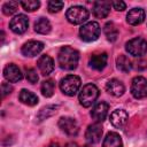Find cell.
<instances>
[{"instance_id": "cell-1", "label": "cell", "mask_w": 147, "mask_h": 147, "mask_svg": "<svg viewBox=\"0 0 147 147\" xmlns=\"http://www.w3.org/2000/svg\"><path fill=\"white\" fill-rule=\"evenodd\" d=\"M57 61H59V65L62 69H64V70H74L78 65L79 53L75 48H72L70 46H64L59 52Z\"/></svg>"}, {"instance_id": "cell-2", "label": "cell", "mask_w": 147, "mask_h": 147, "mask_svg": "<svg viewBox=\"0 0 147 147\" xmlns=\"http://www.w3.org/2000/svg\"><path fill=\"white\" fill-rule=\"evenodd\" d=\"M99 96V90L94 84H86L79 93V102L83 107H91Z\"/></svg>"}, {"instance_id": "cell-3", "label": "cell", "mask_w": 147, "mask_h": 147, "mask_svg": "<svg viewBox=\"0 0 147 147\" xmlns=\"http://www.w3.org/2000/svg\"><path fill=\"white\" fill-rule=\"evenodd\" d=\"M80 84H82V82H80V78L78 76L68 75V76H65L64 78L61 79L60 88L65 95L72 96L78 92V90L80 87Z\"/></svg>"}, {"instance_id": "cell-4", "label": "cell", "mask_w": 147, "mask_h": 147, "mask_svg": "<svg viewBox=\"0 0 147 147\" xmlns=\"http://www.w3.org/2000/svg\"><path fill=\"white\" fill-rule=\"evenodd\" d=\"M100 32H101V29H100V25L98 22H88L86 24H84L80 30H79V36L80 38L84 40V41H94L99 38L100 36Z\"/></svg>"}, {"instance_id": "cell-5", "label": "cell", "mask_w": 147, "mask_h": 147, "mask_svg": "<svg viewBox=\"0 0 147 147\" xmlns=\"http://www.w3.org/2000/svg\"><path fill=\"white\" fill-rule=\"evenodd\" d=\"M65 17L71 24H82L88 18V10L82 6H74L67 10Z\"/></svg>"}, {"instance_id": "cell-6", "label": "cell", "mask_w": 147, "mask_h": 147, "mask_svg": "<svg viewBox=\"0 0 147 147\" xmlns=\"http://www.w3.org/2000/svg\"><path fill=\"white\" fill-rule=\"evenodd\" d=\"M125 49L129 54L140 57L147 53V41L141 37L133 38L126 42Z\"/></svg>"}, {"instance_id": "cell-7", "label": "cell", "mask_w": 147, "mask_h": 147, "mask_svg": "<svg viewBox=\"0 0 147 147\" xmlns=\"http://www.w3.org/2000/svg\"><path fill=\"white\" fill-rule=\"evenodd\" d=\"M131 93L136 99L147 98V79L141 76H137L132 79Z\"/></svg>"}, {"instance_id": "cell-8", "label": "cell", "mask_w": 147, "mask_h": 147, "mask_svg": "<svg viewBox=\"0 0 147 147\" xmlns=\"http://www.w3.org/2000/svg\"><path fill=\"white\" fill-rule=\"evenodd\" d=\"M9 28H10V30L13 32H15L17 34H22L29 28V20H28V17L25 15L18 14L15 17L11 18V21L9 23Z\"/></svg>"}, {"instance_id": "cell-9", "label": "cell", "mask_w": 147, "mask_h": 147, "mask_svg": "<svg viewBox=\"0 0 147 147\" xmlns=\"http://www.w3.org/2000/svg\"><path fill=\"white\" fill-rule=\"evenodd\" d=\"M59 127L67 133L68 136H77L79 127H78V123L76 122L75 118L72 117H61L59 119Z\"/></svg>"}, {"instance_id": "cell-10", "label": "cell", "mask_w": 147, "mask_h": 147, "mask_svg": "<svg viewBox=\"0 0 147 147\" xmlns=\"http://www.w3.org/2000/svg\"><path fill=\"white\" fill-rule=\"evenodd\" d=\"M102 137V126L100 123H94L88 125L85 132V138L88 144H96Z\"/></svg>"}, {"instance_id": "cell-11", "label": "cell", "mask_w": 147, "mask_h": 147, "mask_svg": "<svg viewBox=\"0 0 147 147\" xmlns=\"http://www.w3.org/2000/svg\"><path fill=\"white\" fill-rule=\"evenodd\" d=\"M44 49V44L38 40H29L22 46V54L25 56H36Z\"/></svg>"}, {"instance_id": "cell-12", "label": "cell", "mask_w": 147, "mask_h": 147, "mask_svg": "<svg viewBox=\"0 0 147 147\" xmlns=\"http://www.w3.org/2000/svg\"><path fill=\"white\" fill-rule=\"evenodd\" d=\"M108 110H109L108 103L101 101V102L96 103V105L92 108V110H91V116H92V118H93L96 123H101V122L107 117Z\"/></svg>"}, {"instance_id": "cell-13", "label": "cell", "mask_w": 147, "mask_h": 147, "mask_svg": "<svg viewBox=\"0 0 147 147\" xmlns=\"http://www.w3.org/2000/svg\"><path fill=\"white\" fill-rule=\"evenodd\" d=\"M3 76L10 83L20 82L23 78V75H22L20 68L16 64H14V63H9V64H7L5 67V69H3Z\"/></svg>"}, {"instance_id": "cell-14", "label": "cell", "mask_w": 147, "mask_h": 147, "mask_svg": "<svg viewBox=\"0 0 147 147\" xmlns=\"http://www.w3.org/2000/svg\"><path fill=\"white\" fill-rule=\"evenodd\" d=\"M37 65L42 76L49 75L54 70V61L49 55H41L37 61Z\"/></svg>"}, {"instance_id": "cell-15", "label": "cell", "mask_w": 147, "mask_h": 147, "mask_svg": "<svg viewBox=\"0 0 147 147\" xmlns=\"http://www.w3.org/2000/svg\"><path fill=\"white\" fill-rule=\"evenodd\" d=\"M129 119V114L124 109H116L110 114V123L115 127H123Z\"/></svg>"}, {"instance_id": "cell-16", "label": "cell", "mask_w": 147, "mask_h": 147, "mask_svg": "<svg viewBox=\"0 0 147 147\" xmlns=\"http://www.w3.org/2000/svg\"><path fill=\"white\" fill-rule=\"evenodd\" d=\"M110 6H111V2L106 1V0H101V1L94 2V6H93L94 16L98 17V18L107 17L109 15V11H110Z\"/></svg>"}, {"instance_id": "cell-17", "label": "cell", "mask_w": 147, "mask_h": 147, "mask_svg": "<svg viewBox=\"0 0 147 147\" xmlns=\"http://www.w3.org/2000/svg\"><path fill=\"white\" fill-rule=\"evenodd\" d=\"M106 90L109 94L114 95V96H121L124 94L125 92V87H124V84L118 80V79H110L107 84H106Z\"/></svg>"}, {"instance_id": "cell-18", "label": "cell", "mask_w": 147, "mask_h": 147, "mask_svg": "<svg viewBox=\"0 0 147 147\" xmlns=\"http://www.w3.org/2000/svg\"><path fill=\"white\" fill-rule=\"evenodd\" d=\"M145 20V10L141 8H133L126 15V22L131 25L141 24Z\"/></svg>"}, {"instance_id": "cell-19", "label": "cell", "mask_w": 147, "mask_h": 147, "mask_svg": "<svg viewBox=\"0 0 147 147\" xmlns=\"http://www.w3.org/2000/svg\"><path fill=\"white\" fill-rule=\"evenodd\" d=\"M108 61V55L107 53H99V54H93L90 59V65L94 70H102L107 65Z\"/></svg>"}, {"instance_id": "cell-20", "label": "cell", "mask_w": 147, "mask_h": 147, "mask_svg": "<svg viewBox=\"0 0 147 147\" xmlns=\"http://www.w3.org/2000/svg\"><path fill=\"white\" fill-rule=\"evenodd\" d=\"M18 99L21 102H23L24 105H28V106H34L38 103V96L34 93H32L31 91H28L25 88L21 90Z\"/></svg>"}, {"instance_id": "cell-21", "label": "cell", "mask_w": 147, "mask_h": 147, "mask_svg": "<svg viewBox=\"0 0 147 147\" xmlns=\"http://www.w3.org/2000/svg\"><path fill=\"white\" fill-rule=\"evenodd\" d=\"M102 147H122V139L118 133L116 132H109L107 133Z\"/></svg>"}, {"instance_id": "cell-22", "label": "cell", "mask_w": 147, "mask_h": 147, "mask_svg": "<svg viewBox=\"0 0 147 147\" xmlns=\"http://www.w3.org/2000/svg\"><path fill=\"white\" fill-rule=\"evenodd\" d=\"M51 29H52L51 23L45 17H40L34 23V31L38 32V33H40V34H47V33H49Z\"/></svg>"}, {"instance_id": "cell-23", "label": "cell", "mask_w": 147, "mask_h": 147, "mask_svg": "<svg viewBox=\"0 0 147 147\" xmlns=\"http://www.w3.org/2000/svg\"><path fill=\"white\" fill-rule=\"evenodd\" d=\"M103 32H105V34L109 41H115L118 37V29L113 22H108L105 24Z\"/></svg>"}, {"instance_id": "cell-24", "label": "cell", "mask_w": 147, "mask_h": 147, "mask_svg": "<svg viewBox=\"0 0 147 147\" xmlns=\"http://www.w3.org/2000/svg\"><path fill=\"white\" fill-rule=\"evenodd\" d=\"M56 109H57L56 106H54V105H48V106H46V107H44V108H41V109L39 110V113H38V115H37V118H38L39 121L47 119L48 117L53 116V115L56 113Z\"/></svg>"}, {"instance_id": "cell-25", "label": "cell", "mask_w": 147, "mask_h": 147, "mask_svg": "<svg viewBox=\"0 0 147 147\" xmlns=\"http://www.w3.org/2000/svg\"><path fill=\"white\" fill-rule=\"evenodd\" d=\"M116 64H117L118 70H121L123 72H129L131 70V68H132L130 59L127 56H125V55H119L116 59Z\"/></svg>"}, {"instance_id": "cell-26", "label": "cell", "mask_w": 147, "mask_h": 147, "mask_svg": "<svg viewBox=\"0 0 147 147\" xmlns=\"http://www.w3.org/2000/svg\"><path fill=\"white\" fill-rule=\"evenodd\" d=\"M41 93L46 98H51L53 94H54V90H55V83L52 80V79H47V80H44L41 83Z\"/></svg>"}, {"instance_id": "cell-27", "label": "cell", "mask_w": 147, "mask_h": 147, "mask_svg": "<svg viewBox=\"0 0 147 147\" xmlns=\"http://www.w3.org/2000/svg\"><path fill=\"white\" fill-rule=\"evenodd\" d=\"M20 5L26 11H34V10H37L39 8L40 2L38 0H25V1H21Z\"/></svg>"}, {"instance_id": "cell-28", "label": "cell", "mask_w": 147, "mask_h": 147, "mask_svg": "<svg viewBox=\"0 0 147 147\" xmlns=\"http://www.w3.org/2000/svg\"><path fill=\"white\" fill-rule=\"evenodd\" d=\"M17 8H18V2L16 1H8L6 2L3 6H2V11L5 15L9 16V15H13L17 11Z\"/></svg>"}, {"instance_id": "cell-29", "label": "cell", "mask_w": 147, "mask_h": 147, "mask_svg": "<svg viewBox=\"0 0 147 147\" xmlns=\"http://www.w3.org/2000/svg\"><path fill=\"white\" fill-rule=\"evenodd\" d=\"M64 6L63 1H56V0H52L48 2V11L49 13H57L60 11Z\"/></svg>"}, {"instance_id": "cell-30", "label": "cell", "mask_w": 147, "mask_h": 147, "mask_svg": "<svg viewBox=\"0 0 147 147\" xmlns=\"http://www.w3.org/2000/svg\"><path fill=\"white\" fill-rule=\"evenodd\" d=\"M38 75H37V71L32 68L30 69H26V79L31 83V84H36L38 82Z\"/></svg>"}, {"instance_id": "cell-31", "label": "cell", "mask_w": 147, "mask_h": 147, "mask_svg": "<svg viewBox=\"0 0 147 147\" xmlns=\"http://www.w3.org/2000/svg\"><path fill=\"white\" fill-rule=\"evenodd\" d=\"M111 6H113V8L114 9H116V10H118V11H123L125 8H126V5H125V2L124 1H118V0H116V1H111Z\"/></svg>"}, {"instance_id": "cell-32", "label": "cell", "mask_w": 147, "mask_h": 147, "mask_svg": "<svg viewBox=\"0 0 147 147\" xmlns=\"http://www.w3.org/2000/svg\"><path fill=\"white\" fill-rule=\"evenodd\" d=\"M13 91V86L9 85L8 83H2L1 85V92H2V96H6L8 94H10Z\"/></svg>"}, {"instance_id": "cell-33", "label": "cell", "mask_w": 147, "mask_h": 147, "mask_svg": "<svg viewBox=\"0 0 147 147\" xmlns=\"http://www.w3.org/2000/svg\"><path fill=\"white\" fill-rule=\"evenodd\" d=\"M64 147H79V146L76 142H68V144H65Z\"/></svg>"}, {"instance_id": "cell-34", "label": "cell", "mask_w": 147, "mask_h": 147, "mask_svg": "<svg viewBox=\"0 0 147 147\" xmlns=\"http://www.w3.org/2000/svg\"><path fill=\"white\" fill-rule=\"evenodd\" d=\"M47 147H60V146H59V144H56V142H52V144H49Z\"/></svg>"}, {"instance_id": "cell-35", "label": "cell", "mask_w": 147, "mask_h": 147, "mask_svg": "<svg viewBox=\"0 0 147 147\" xmlns=\"http://www.w3.org/2000/svg\"><path fill=\"white\" fill-rule=\"evenodd\" d=\"M84 147H92V146H88V145H86V146H84Z\"/></svg>"}]
</instances>
